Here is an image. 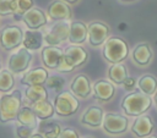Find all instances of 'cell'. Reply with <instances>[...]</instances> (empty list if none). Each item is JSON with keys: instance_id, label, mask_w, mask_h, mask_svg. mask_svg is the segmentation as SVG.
I'll use <instances>...</instances> for the list:
<instances>
[{"instance_id": "21", "label": "cell", "mask_w": 157, "mask_h": 138, "mask_svg": "<svg viewBox=\"0 0 157 138\" xmlns=\"http://www.w3.org/2000/svg\"><path fill=\"white\" fill-rule=\"evenodd\" d=\"M43 34L37 29H28L23 34L22 44L28 50H38L43 45Z\"/></svg>"}, {"instance_id": "2", "label": "cell", "mask_w": 157, "mask_h": 138, "mask_svg": "<svg viewBox=\"0 0 157 138\" xmlns=\"http://www.w3.org/2000/svg\"><path fill=\"white\" fill-rule=\"evenodd\" d=\"M129 46L128 43L119 37H109L104 42L103 56L110 64H118L128 57Z\"/></svg>"}, {"instance_id": "7", "label": "cell", "mask_w": 157, "mask_h": 138, "mask_svg": "<svg viewBox=\"0 0 157 138\" xmlns=\"http://www.w3.org/2000/svg\"><path fill=\"white\" fill-rule=\"evenodd\" d=\"M31 60H32V55L29 53L28 49H26L25 46L23 48H20L18 50H16L13 54L10 55L9 57V70L12 72V73H21L23 71H26L31 64Z\"/></svg>"}, {"instance_id": "30", "label": "cell", "mask_w": 157, "mask_h": 138, "mask_svg": "<svg viewBox=\"0 0 157 138\" xmlns=\"http://www.w3.org/2000/svg\"><path fill=\"white\" fill-rule=\"evenodd\" d=\"M44 84L50 89L60 90L65 84V79L63 77H60V76H50V77L48 76V78H47Z\"/></svg>"}, {"instance_id": "5", "label": "cell", "mask_w": 157, "mask_h": 138, "mask_svg": "<svg viewBox=\"0 0 157 138\" xmlns=\"http://www.w3.org/2000/svg\"><path fill=\"white\" fill-rule=\"evenodd\" d=\"M23 32L17 26H6L0 32V45L5 50L16 49L22 44Z\"/></svg>"}, {"instance_id": "13", "label": "cell", "mask_w": 157, "mask_h": 138, "mask_svg": "<svg viewBox=\"0 0 157 138\" xmlns=\"http://www.w3.org/2000/svg\"><path fill=\"white\" fill-rule=\"evenodd\" d=\"M155 128V125H153V121L150 116L147 115H139L132 125V128L131 131L140 138H144V137H147L151 134V132L153 131Z\"/></svg>"}, {"instance_id": "33", "label": "cell", "mask_w": 157, "mask_h": 138, "mask_svg": "<svg viewBox=\"0 0 157 138\" xmlns=\"http://www.w3.org/2000/svg\"><path fill=\"white\" fill-rule=\"evenodd\" d=\"M55 70H58L59 72H71V71L74 70V66H71V65L69 64V61L65 59V56H64V54H63L61 57H60V60H59V62H58V66H56Z\"/></svg>"}, {"instance_id": "34", "label": "cell", "mask_w": 157, "mask_h": 138, "mask_svg": "<svg viewBox=\"0 0 157 138\" xmlns=\"http://www.w3.org/2000/svg\"><path fill=\"white\" fill-rule=\"evenodd\" d=\"M58 138H78V132L71 127H67L60 132Z\"/></svg>"}, {"instance_id": "1", "label": "cell", "mask_w": 157, "mask_h": 138, "mask_svg": "<svg viewBox=\"0 0 157 138\" xmlns=\"http://www.w3.org/2000/svg\"><path fill=\"white\" fill-rule=\"evenodd\" d=\"M22 104V93L16 89L12 93L5 94L0 98V122L5 123L15 120Z\"/></svg>"}, {"instance_id": "23", "label": "cell", "mask_w": 157, "mask_h": 138, "mask_svg": "<svg viewBox=\"0 0 157 138\" xmlns=\"http://www.w3.org/2000/svg\"><path fill=\"white\" fill-rule=\"evenodd\" d=\"M37 115L33 112V110L31 109V106H21L16 120L18 121V123L28 126L31 128H36L38 126V120H37Z\"/></svg>"}, {"instance_id": "27", "label": "cell", "mask_w": 157, "mask_h": 138, "mask_svg": "<svg viewBox=\"0 0 157 138\" xmlns=\"http://www.w3.org/2000/svg\"><path fill=\"white\" fill-rule=\"evenodd\" d=\"M26 96L31 101L44 100L48 99V92L43 84H33L28 85V88L26 89Z\"/></svg>"}, {"instance_id": "38", "label": "cell", "mask_w": 157, "mask_h": 138, "mask_svg": "<svg viewBox=\"0 0 157 138\" xmlns=\"http://www.w3.org/2000/svg\"><path fill=\"white\" fill-rule=\"evenodd\" d=\"M155 103H156V106H157V90L155 93Z\"/></svg>"}, {"instance_id": "15", "label": "cell", "mask_w": 157, "mask_h": 138, "mask_svg": "<svg viewBox=\"0 0 157 138\" xmlns=\"http://www.w3.org/2000/svg\"><path fill=\"white\" fill-rule=\"evenodd\" d=\"M63 55V50L56 45L44 46L42 50V61L48 68H56L58 62Z\"/></svg>"}, {"instance_id": "11", "label": "cell", "mask_w": 157, "mask_h": 138, "mask_svg": "<svg viewBox=\"0 0 157 138\" xmlns=\"http://www.w3.org/2000/svg\"><path fill=\"white\" fill-rule=\"evenodd\" d=\"M47 13L52 20L55 21H67L71 18L70 6L63 0L53 1L47 9Z\"/></svg>"}, {"instance_id": "42", "label": "cell", "mask_w": 157, "mask_h": 138, "mask_svg": "<svg viewBox=\"0 0 157 138\" xmlns=\"http://www.w3.org/2000/svg\"><path fill=\"white\" fill-rule=\"evenodd\" d=\"M0 68H1V62H0Z\"/></svg>"}, {"instance_id": "10", "label": "cell", "mask_w": 157, "mask_h": 138, "mask_svg": "<svg viewBox=\"0 0 157 138\" xmlns=\"http://www.w3.org/2000/svg\"><path fill=\"white\" fill-rule=\"evenodd\" d=\"M22 21L29 29H38L47 24V15L38 7H31L22 15Z\"/></svg>"}, {"instance_id": "18", "label": "cell", "mask_w": 157, "mask_h": 138, "mask_svg": "<svg viewBox=\"0 0 157 138\" xmlns=\"http://www.w3.org/2000/svg\"><path fill=\"white\" fill-rule=\"evenodd\" d=\"M103 117H104V114L101 107L90 106L82 115L81 122L87 126H91V127H99L103 122Z\"/></svg>"}, {"instance_id": "28", "label": "cell", "mask_w": 157, "mask_h": 138, "mask_svg": "<svg viewBox=\"0 0 157 138\" xmlns=\"http://www.w3.org/2000/svg\"><path fill=\"white\" fill-rule=\"evenodd\" d=\"M15 78L13 73L10 70H2L0 71V92L7 93L13 88Z\"/></svg>"}, {"instance_id": "41", "label": "cell", "mask_w": 157, "mask_h": 138, "mask_svg": "<svg viewBox=\"0 0 157 138\" xmlns=\"http://www.w3.org/2000/svg\"><path fill=\"white\" fill-rule=\"evenodd\" d=\"M85 138H92V137H85Z\"/></svg>"}, {"instance_id": "8", "label": "cell", "mask_w": 157, "mask_h": 138, "mask_svg": "<svg viewBox=\"0 0 157 138\" xmlns=\"http://www.w3.org/2000/svg\"><path fill=\"white\" fill-rule=\"evenodd\" d=\"M103 128L110 134H121L128 129V118L123 115L108 112L103 117Z\"/></svg>"}, {"instance_id": "36", "label": "cell", "mask_w": 157, "mask_h": 138, "mask_svg": "<svg viewBox=\"0 0 157 138\" xmlns=\"http://www.w3.org/2000/svg\"><path fill=\"white\" fill-rule=\"evenodd\" d=\"M29 138H45L43 134H40V133H34V134H32Z\"/></svg>"}, {"instance_id": "16", "label": "cell", "mask_w": 157, "mask_h": 138, "mask_svg": "<svg viewBox=\"0 0 157 138\" xmlns=\"http://www.w3.org/2000/svg\"><path fill=\"white\" fill-rule=\"evenodd\" d=\"M93 92H94V96L101 100V101H108L114 96L115 93V87L113 85V83L104 81V79H99L94 83L93 85Z\"/></svg>"}, {"instance_id": "12", "label": "cell", "mask_w": 157, "mask_h": 138, "mask_svg": "<svg viewBox=\"0 0 157 138\" xmlns=\"http://www.w3.org/2000/svg\"><path fill=\"white\" fill-rule=\"evenodd\" d=\"M63 54H64L65 59L69 61V64H70L71 66H74V68H76V67H78V66L83 65V64L87 61V59H88L87 51H86L83 48L77 46L76 44L67 46V48L63 51Z\"/></svg>"}, {"instance_id": "31", "label": "cell", "mask_w": 157, "mask_h": 138, "mask_svg": "<svg viewBox=\"0 0 157 138\" xmlns=\"http://www.w3.org/2000/svg\"><path fill=\"white\" fill-rule=\"evenodd\" d=\"M15 13V0H0V16Z\"/></svg>"}, {"instance_id": "40", "label": "cell", "mask_w": 157, "mask_h": 138, "mask_svg": "<svg viewBox=\"0 0 157 138\" xmlns=\"http://www.w3.org/2000/svg\"><path fill=\"white\" fill-rule=\"evenodd\" d=\"M121 1H134V0H121Z\"/></svg>"}, {"instance_id": "37", "label": "cell", "mask_w": 157, "mask_h": 138, "mask_svg": "<svg viewBox=\"0 0 157 138\" xmlns=\"http://www.w3.org/2000/svg\"><path fill=\"white\" fill-rule=\"evenodd\" d=\"M63 1H65L66 4H76L78 0H63Z\"/></svg>"}, {"instance_id": "25", "label": "cell", "mask_w": 157, "mask_h": 138, "mask_svg": "<svg viewBox=\"0 0 157 138\" xmlns=\"http://www.w3.org/2000/svg\"><path fill=\"white\" fill-rule=\"evenodd\" d=\"M108 76L113 83L121 84L124 82V79L128 77V70H126L125 65H123L121 62L112 64V66L108 70Z\"/></svg>"}, {"instance_id": "9", "label": "cell", "mask_w": 157, "mask_h": 138, "mask_svg": "<svg viewBox=\"0 0 157 138\" xmlns=\"http://www.w3.org/2000/svg\"><path fill=\"white\" fill-rule=\"evenodd\" d=\"M109 37V27L103 22H91L87 26V39L92 46L102 45Z\"/></svg>"}, {"instance_id": "19", "label": "cell", "mask_w": 157, "mask_h": 138, "mask_svg": "<svg viewBox=\"0 0 157 138\" xmlns=\"http://www.w3.org/2000/svg\"><path fill=\"white\" fill-rule=\"evenodd\" d=\"M71 44H81L87 39V26L83 22L74 21L70 23V32L67 38Z\"/></svg>"}, {"instance_id": "17", "label": "cell", "mask_w": 157, "mask_h": 138, "mask_svg": "<svg viewBox=\"0 0 157 138\" xmlns=\"http://www.w3.org/2000/svg\"><path fill=\"white\" fill-rule=\"evenodd\" d=\"M48 71L43 67H37L33 68L28 72H26L22 78H21V83L26 84V85H33V84H44L47 78H48Z\"/></svg>"}, {"instance_id": "3", "label": "cell", "mask_w": 157, "mask_h": 138, "mask_svg": "<svg viewBox=\"0 0 157 138\" xmlns=\"http://www.w3.org/2000/svg\"><path fill=\"white\" fill-rule=\"evenodd\" d=\"M151 106V96L140 93V92H134L128 94L123 101H121V107L125 111L126 115L130 116H139L141 114H145Z\"/></svg>"}, {"instance_id": "29", "label": "cell", "mask_w": 157, "mask_h": 138, "mask_svg": "<svg viewBox=\"0 0 157 138\" xmlns=\"http://www.w3.org/2000/svg\"><path fill=\"white\" fill-rule=\"evenodd\" d=\"M33 7V0H15V13L13 16L22 17V15Z\"/></svg>"}, {"instance_id": "26", "label": "cell", "mask_w": 157, "mask_h": 138, "mask_svg": "<svg viewBox=\"0 0 157 138\" xmlns=\"http://www.w3.org/2000/svg\"><path fill=\"white\" fill-rule=\"evenodd\" d=\"M137 85L142 93L147 95H152L157 90V79L152 74H144L142 77H140Z\"/></svg>"}, {"instance_id": "6", "label": "cell", "mask_w": 157, "mask_h": 138, "mask_svg": "<svg viewBox=\"0 0 157 138\" xmlns=\"http://www.w3.org/2000/svg\"><path fill=\"white\" fill-rule=\"evenodd\" d=\"M69 32L70 23L66 21H59L47 31L43 39L48 45H59L69 38Z\"/></svg>"}, {"instance_id": "22", "label": "cell", "mask_w": 157, "mask_h": 138, "mask_svg": "<svg viewBox=\"0 0 157 138\" xmlns=\"http://www.w3.org/2000/svg\"><path fill=\"white\" fill-rule=\"evenodd\" d=\"M31 109L37 115V117L40 118V120H48L54 114V105L50 101H48V99L32 101Z\"/></svg>"}, {"instance_id": "14", "label": "cell", "mask_w": 157, "mask_h": 138, "mask_svg": "<svg viewBox=\"0 0 157 138\" xmlns=\"http://www.w3.org/2000/svg\"><path fill=\"white\" fill-rule=\"evenodd\" d=\"M70 89L75 95L80 96V98H87L92 92L88 77L86 74H82V73L77 74L74 78V81L70 84Z\"/></svg>"}, {"instance_id": "32", "label": "cell", "mask_w": 157, "mask_h": 138, "mask_svg": "<svg viewBox=\"0 0 157 138\" xmlns=\"http://www.w3.org/2000/svg\"><path fill=\"white\" fill-rule=\"evenodd\" d=\"M33 131H34V128H31V127L21 125V123L18 126H16V136L18 138H29L33 134Z\"/></svg>"}, {"instance_id": "20", "label": "cell", "mask_w": 157, "mask_h": 138, "mask_svg": "<svg viewBox=\"0 0 157 138\" xmlns=\"http://www.w3.org/2000/svg\"><path fill=\"white\" fill-rule=\"evenodd\" d=\"M134 61L140 66H146L152 60V49L147 43H141L135 46L132 51Z\"/></svg>"}, {"instance_id": "4", "label": "cell", "mask_w": 157, "mask_h": 138, "mask_svg": "<svg viewBox=\"0 0 157 138\" xmlns=\"http://www.w3.org/2000/svg\"><path fill=\"white\" fill-rule=\"evenodd\" d=\"M80 103L70 92H61L54 99V111L59 116H70L78 110Z\"/></svg>"}, {"instance_id": "24", "label": "cell", "mask_w": 157, "mask_h": 138, "mask_svg": "<svg viewBox=\"0 0 157 138\" xmlns=\"http://www.w3.org/2000/svg\"><path fill=\"white\" fill-rule=\"evenodd\" d=\"M38 131L45 138H58L61 132V128H60L59 123L55 121L42 120V122L38 126Z\"/></svg>"}, {"instance_id": "35", "label": "cell", "mask_w": 157, "mask_h": 138, "mask_svg": "<svg viewBox=\"0 0 157 138\" xmlns=\"http://www.w3.org/2000/svg\"><path fill=\"white\" fill-rule=\"evenodd\" d=\"M135 83H136V81H135V78L134 77H126L125 79H124V82L121 83L123 85H124V88L126 89V90H132L134 89V87H135Z\"/></svg>"}, {"instance_id": "39", "label": "cell", "mask_w": 157, "mask_h": 138, "mask_svg": "<svg viewBox=\"0 0 157 138\" xmlns=\"http://www.w3.org/2000/svg\"><path fill=\"white\" fill-rule=\"evenodd\" d=\"M144 138H157L156 136H147V137H144Z\"/></svg>"}]
</instances>
